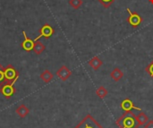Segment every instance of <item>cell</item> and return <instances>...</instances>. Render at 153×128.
I'll use <instances>...</instances> for the list:
<instances>
[{"instance_id": "1", "label": "cell", "mask_w": 153, "mask_h": 128, "mask_svg": "<svg viewBox=\"0 0 153 128\" xmlns=\"http://www.w3.org/2000/svg\"><path fill=\"white\" fill-rule=\"evenodd\" d=\"M120 128H138L140 126L136 119L135 114L132 112H125L116 122Z\"/></svg>"}, {"instance_id": "2", "label": "cell", "mask_w": 153, "mask_h": 128, "mask_svg": "<svg viewBox=\"0 0 153 128\" xmlns=\"http://www.w3.org/2000/svg\"><path fill=\"white\" fill-rule=\"evenodd\" d=\"M4 73L5 83H8L14 84L17 82V80L19 79V76H20L19 72L12 65H8L6 67H4Z\"/></svg>"}, {"instance_id": "3", "label": "cell", "mask_w": 153, "mask_h": 128, "mask_svg": "<svg viewBox=\"0 0 153 128\" xmlns=\"http://www.w3.org/2000/svg\"><path fill=\"white\" fill-rule=\"evenodd\" d=\"M74 128H104L91 116L87 115Z\"/></svg>"}, {"instance_id": "4", "label": "cell", "mask_w": 153, "mask_h": 128, "mask_svg": "<svg viewBox=\"0 0 153 128\" xmlns=\"http://www.w3.org/2000/svg\"><path fill=\"white\" fill-rule=\"evenodd\" d=\"M127 13H129V16L127 18V22L134 28H137L142 22H143V18L142 16L135 12H132L130 8H126Z\"/></svg>"}, {"instance_id": "5", "label": "cell", "mask_w": 153, "mask_h": 128, "mask_svg": "<svg viewBox=\"0 0 153 128\" xmlns=\"http://www.w3.org/2000/svg\"><path fill=\"white\" fill-rule=\"evenodd\" d=\"M39 36H38L34 40L37 41L39 40V39L40 38H45V39H49L54 33H55V29L48 23H45L39 30Z\"/></svg>"}, {"instance_id": "6", "label": "cell", "mask_w": 153, "mask_h": 128, "mask_svg": "<svg viewBox=\"0 0 153 128\" xmlns=\"http://www.w3.org/2000/svg\"><path fill=\"white\" fill-rule=\"evenodd\" d=\"M14 84L13 83H5L4 84L2 85V87L0 88V92L1 94L6 99V100H9L11 99L13 94L15 93L16 90L13 86Z\"/></svg>"}, {"instance_id": "7", "label": "cell", "mask_w": 153, "mask_h": 128, "mask_svg": "<svg viewBox=\"0 0 153 128\" xmlns=\"http://www.w3.org/2000/svg\"><path fill=\"white\" fill-rule=\"evenodd\" d=\"M22 35H23V40H22V42L21 43V47L26 51V52H30V51H31V50H33V48H34V45H35V40L34 39H30L28 36H27V34H26V32L23 31H22Z\"/></svg>"}, {"instance_id": "8", "label": "cell", "mask_w": 153, "mask_h": 128, "mask_svg": "<svg viewBox=\"0 0 153 128\" xmlns=\"http://www.w3.org/2000/svg\"><path fill=\"white\" fill-rule=\"evenodd\" d=\"M56 76L63 82H65L66 80L69 79V77L72 75V71L66 66V65H62L57 71H56Z\"/></svg>"}, {"instance_id": "9", "label": "cell", "mask_w": 153, "mask_h": 128, "mask_svg": "<svg viewBox=\"0 0 153 128\" xmlns=\"http://www.w3.org/2000/svg\"><path fill=\"white\" fill-rule=\"evenodd\" d=\"M120 107L121 109H123L124 112H132L134 110H138V111H141V109L137 107L134 106V104L133 103V101L130 100V99H125L121 104H120Z\"/></svg>"}, {"instance_id": "10", "label": "cell", "mask_w": 153, "mask_h": 128, "mask_svg": "<svg viewBox=\"0 0 153 128\" xmlns=\"http://www.w3.org/2000/svg\"><path fill=\"white\" fill-rule=\"evenodd\" d=\"M15 112H16V114L19 116V118H26V117L29 115L30 109H29V108H27V106H25L24 104H21L19 107L16 108Z\"/></svg>"}, {"instance_id": "11", "label": "cell", "mask_w": 153, "mask_h": 128, "mask_svg": "<svg viewBox=\"0 0 153 128\" xmlns=\"http://www.w3.org/2000/svg\"><path fill=\"white\" fill-rule=\"evenodd\" d=\"M88 64L91 65V67L94 70L97 71L100 69V67L103 65V61L99 57H94L91 60H89Z\"/></svg>"}, {"instance_id": "12", "label": "cell", "mask_w": 153, "mask_h": 128, "mask_svg": "<svg viewBox=\"0 0 153 128\" xmlns=\"http://www.w3.org/2000/svg\"><path fill=\"white\" fill-rule=\"evenodd\" d=\"M110 77L115 81V82H119L123 77H124V73L122 70L118 67H116L113 69V71L110 73Z\"/></svg>"}, {"instance_id": "13", "label": "cell", "mask_w": 153, "mask_h": 128, "mask_svg": "<svg viewBox=\"0 0 153 128\" xmlns=\"http://www.w3.org/2000/svg\"><path fill=\"white\" fill-rule=\"evenodd\" d=\"M39 77H40V79H41L45 83H50V82L53 80L54 75H53V74H52L49 70L46 69L44 72L41 73V74H40Z\"/></svg>"}, {"instance_id": "14", "label": "cell", "mask_w": 153, "mask_h": 128, "mask_svg": "<svg viewBox=\"0 0 153 128\" xmlns=\"http://www.w3.org/2000/svg\"><path fill=\"white\" fill-rule=\"evenodd\" d=\"M135 117H136V119L138 121L139 126H144L145 124H147L149 122L148 116L143 111H140L137 115H135Z\"/></svg>"}, {"instance_id": "15", "label": "cell", "mask_w": 153, "mask_h": 128, "mask_svg": "<svg viewBox=\"0 0 153 128\" xmlns=\"http://www.w3.org/2000/svg\"><path fill=\"white\" fill-rule=\"evenodd\" d=\"M45 49H46V47L42 42H40L39 40H37L35 42V45H34V48H33V52L36 55H40Z\"/></svg>"}, {"instance_id": "16", "label": "cell", "mask_w": 153, "mask_h": 128, "mask_svg": "<svg viewBox=\"0 0 153 128\" xmlns=\"http://www.w3.org/2000/svg\"><path fill=\"white\" fill-rule=\"evenodd\" d=\"M96 94H97V96H98L100 99L103 100L104 98L107 97V95L108 94V90H107L104 86H100V87L96 90Z\"/></svg>"}, {"instance_id": "17", "label": "cell", "mask_w": 153, "mask_h": 128, "mask_svg": "<svg viewBox=\"0 0 153 128\" xmlns=\"http://www.w3.org/2000/svg\"><path fill=\"white\" fill-rule=\"evenodd\" d=\"M68 3H69V4H70L74 9H75V10L79 9V8L82 6V4H83L82 0H69Z\"/></svg>"}, {"instance_id": "18", "label": "cell", "mask_w": 153, "mask_h": 128, "mask_svg": "<svg viewBox=\"0 0 153 128\" xmlns=\"http://www.w3.org/2000/svg\"><path fill=\"white\" fill-rule=\"evenodd\" d=\"M4 66L0 64V88L3 84L5 83V78H4Z\"/></svg>"}, {"instance_id": "19", "label": "cell", "mask_w": 153, "mask_h": 128, "mask_svg": "<svg viewBox=\"0 0 153 128\" xmlns=\"http://www.w3.org/2000/svg\"><path fill=\"white\" fill-rule=\"evenodd\" d=\"M145 72L153 79V60L145 67Z\"/></svg>"}, {"instance_id": "20", "label": "cell", "mask_w": 153, "mask_h": 128, "mask_svg": "<svg viewBox=\"0 0 153 128\" xmlns=\"http://www.w3.org/2000/svg\"><path fill=\"white\" fill-rule=\"evenodd\" d=\"M105 8H108L116 0H98Z\"/></svg>"}, {"instance_id": "21", "label": "cell", "mask_w": 153, "mask_h": 128, "mask_svg": "<svg viewBox=\"0 0 153 128\" xmlns=\"http://www.w3.org/2000/svg\"><path fill=\"white\" fill-rule=\"evenodd\" d=\"M144 128H153V120H149V122L144 125Z\"/></svg>"}, {"instance_id": "22", "label": "cell", "mask_w": 153, "mask_h": 128, "mask_svg": "<svg viewBox=\"0 0 153 128\" xmlns=\"http://www.w3.org/2000/svg\"><path fill=\"white\" fill-rule=\"evenodd\" d=\"M149 2H150L152 4H153V0H149Z\"/></svg>"}]
</instances>
